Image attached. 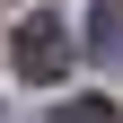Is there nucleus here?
<instances>
[{"instance_id": "7ed1b4c3", "label": "nucleus", "mask_w": 123, "mask_h": 123, "mask_svg": "<svg viewBox=\"0 0 123 123\" xmlns=\"http://www.w3.org/2000/svg\"><path fill=\"white\" fill-rule=\"evenodd\" d=\"M53 123H123V114H114V105H105V97H70V105H62V114H53Z\"/></svg>"}, {"instance_id": "f257e3e1", "label": "nucleus", "mask_w": 123, "mask_h": 123, "mask_svg": "<svg viewBox=\"0 0 123 123\" xmlns=\"http://www.w3.org/2000/svg\"><path fill=\"white\" fill-rule=\"evenodd\" d=\"M9 53H18V79H62L70 70V26L62 18H26Z\"/></svg>"}, {"instance_id": "f03ea898", "label": "nucleus", "mask_w": 123, "mask_h": 123, "mask_svg": "<svg viewBox=\"0 0 123 123\" xmlns=\"http://www.w3.org/2000/svg\"><path fill=\"white\" fill-rule=\"evenodd\" d=\"M88 53L123 62V0H97V9H88Z\"/></svg>"}]
</instances>
